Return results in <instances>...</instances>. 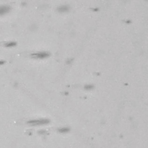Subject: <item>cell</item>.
I'll return each instance as SVG.
<instances>
[{
    "mask_svg": "<svg viewBox=\"0 0 148 148\" xmlns=\"http://www.w3.org/2000/svg\"><path fill=\"white\" fill-rule=\"evenodd\" d=\"M49 120L47 118H40V119H35V120H30L27 122V124L30 126H40L44 125V124H48Z\"/></svg>",
    "mask_w": 148,
    "mask_h": 148,
    "instance_id": "cell-1",
    "label": "cell"
},
{
    "mask_svg": "<svg viewBox=\"0 0 148 148\" xmlns=\"http://www.w3.org/2000/svg\"><path fill=\"white\" fill-rule=\"evenodd\" d=\"M33 58L36 59H44L46 57H48L50 56V53L48 52H44V51H41V52H36L30 55Z\"/></svg>",
    "mask_w": 148,
    "mask_h": 148,
    "instance_id": "cell-2",
    "label": "cell"
},
{
    "mask_svg": "<svg viewBox=\"0 0 148 148\" xmlns=\"http://www.w3.org/2000/svg\"><path fill=\"white\" fill-rule=\"evenodd\" d=\"M58 11L60 13H64V12H67L69 11V6L67 5H62L58 7Z\"/></svg>",
    "mask_w": 148,
    "mask_h": 148,
    "instance_id": "cell-3",
    "label": "cell"
},
{
    "mask_svg": "<svg viewBox=\"0 0 148 148\" xmlns=\"http://www.w3.org/2000/svg\"><path fill=\"white\" fill-rule=\"evenodd\" d=\"M10 9L11 7H8V6H3L1 7V15H4L7 13V12L10 11Z\"/></svg>",
    "mask_w": 148,
    "mask_h": 148,
    "instance_id": "cell-4",
    "label": "cell"
},
{
    "mask_svg": "<svg viewBox=\"0 0 148 148\" xmlns=\"http://www.w3.org/2000/svg\"><path fill=\"white\" fill-rule=\"evenodd\" d=\"M69 130H70V129L67 128V127H62V128H59L58 130V131L59 133H67Z\"/></svg>",
    "mask_w": 148,
    "mask_h": 148,
    "instance_id": "cell-5",
    "label": "cell"
},
{
    "mask_svg": "<svg viewBox=\"0 0 148 148\" xmlns=\"http://www.w3.org/2000/svg\"><path fill=\"white\" fill-rule=\"evenodd\" d=\"M16 44V43L14 42V41H11V42L6 43V44H5V46H6V47H13V46H15Z\"/></svg>",
    "mask_w": 148,
    "mask_h": 148,
    "instance_id": "cell-6",
    "label": "cell"
},
{
    "mask_svg": "<svg viewBox=\"0 0 148 148\" xmlns=\"http://www.w3.org/2000/svg\"><path fill=\"white\" fill-rule=\"evenodd\" d=\"M92 88H93V85H86L85 86V89L87 90H92Z\"/></svg>",
    "mask_w": 148,
    "mask_h": 148,
    "instance_id": "cell-7",
    "label": "cell"
}]
</instances>
